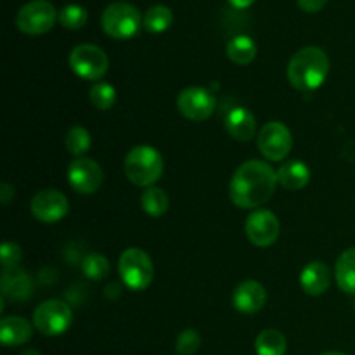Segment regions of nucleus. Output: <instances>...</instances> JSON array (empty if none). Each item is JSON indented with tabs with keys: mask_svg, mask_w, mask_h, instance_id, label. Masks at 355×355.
Returning <instances> with one entry per match:
<instances>
[{
	"mask_svg": "<svg viewBox=\"0 0 355 355\" xmlns=\"http://www.w3.org/2000/svg\"><path fill=\"white\" fill-rule=\"evenodd\" d=\"M277 172L260 159H250L238 166L229 186V196L236 207L253 210L272 198L277 186Z\"/></svg>",
	"mask_w": 355,
	"mask_h": 355,
	"instance_id": "f257e3e1",
	"label": "nucleus"
},
{
	"mask_svg": "<svg viewBox=\"0 0 355 355\" xmlns=\"http://www.w3.org/2000/svg\"><path fill=\"white\" fill-rule=\"evenodd\" d=\"M329 73V58L322 49L304 47L288 62V82L302 92H312L326 82Z\"/></svg>",
	"mask_w": 355,
	"mask_h": 355,
	"instance_id": "f03ea898",
	"label": "nucleus"
},
{
	"mask_svg": "<svg viewBox=\"0 0 355 355\" xmlns=\"http://www.w3.org/2000/svg\"><path fill=\"white\" fill-rule=\"evenodd\" d=\"M163 166L158 149L153 146H135L125 156L123 172L132 184L148 189L162 179Z\"/></svg>",
	"mask_w": 355,
	"mask_h": 355,
	"instance_id": "7ed1b4c3",
	"label": "nucleus"
},
{
	"mask_svg": "<svg viewBox=\"0 0 355 355\" xmlns=\"http://www.w3.org/2000/svg\"><path fill=\"white\" fill-rule=\"evenodd\" d=\"M118 272L125 286L132 291H142L149 288L155 279V266L144 250L128 248L118 260Z\"/></svg>",
	"mask_w": 355,
	"mask_h": 355,
	"instance_id": "20e7f679",
	"label": "nucleus"
},
{
	"mask_svg": "<svg viewBox=\"0 0 355 355\" xmlns=\"http://www.w3.org/2000/svg\"><path fill=\"white\" fill-rule=\"evenodd\" d=\"M101 24L107 37L116 40H127L139 31L142 24V16L130 2H113L104 9Z\"/></svg>",
	"mask_w": 355,
	"mask_h": 355,
	"instance_id": "39448f33",
	"label": "nucleus"
},
{
	"mask_svg": "<svg viewBox=\"0 0 355 355\" xmlns=\"http://www.w3.org/2000/svg\"><path fill=\"white\" fill-rule=\"evenodd\" d=\"M69 68L83 80L97 82L103 78L110 68V59L106 52L92 44L76 45L69 54Z\"/></svg>",
	"mask_w": 355,
	"mask_h": 355,
	"instance_id": "423d86ee",
	"label": "nucleus"
},
{
	"mask_svg": "<svg viewBox=\"0 0 355 355\" xmlns=\"http://www.w3.org/2000/svg\"><path fill=\"white\" fill-rule=\"evenodd\" d=\"M73 321V312L69 305L62 300L44 302L33 312V326L45 336H59L68 331Z\"/></svg>",
	"mask_w": 355,
	"mask_h": 355,
	"instance_id": "0eeeda50",
	"label": "nucleus"
},
{
	"mask_svg": "<svg viewBox=\"0 0 355 355\" xmlns=\"http://www.w3.org/2000/svg\"><path fill=\"white\" fill-rule=\"evenodd\" d=\"M55 7L49 0H31L24 3L16 16V26L26 35H44L54 26Z\"/></svg>",
	"mask_w": 355,
	"mask_h": 355,
	"instance_id": "6e6552de",
	"label": "nucleus"
},
{
	"mask_svg": "<svg viewBox=\"0 0 355 355\" xmlns=\"http://www.w3.org/2000/svg\"><path fill=\"white\" fill-rule=\"evenodd\" d=\"M293 148L290 128L281 121H269L259 132V151L269 162H283Z\"/></svg>",
	"mask_w": 355,
	"mask_h": 355,
	"instance_id": "1a4fd4ad",
	"label": "nucleus"
},
{
	"mask_svg": "<svg viewBox=\"0 0 355 355\" xmlns=\"http://www.w3.org/2000/svg\"><path fill=\"white\" fill-rule=\"evenodd\" d=\"M217 99L203 87H187L177 97V110L191 121H205L214 114Z\"/></svg>",
	"mask_w": 355,
	"mask_h": 355,
	"instance_id": "9d476101",
	"label": "nucleus"
},
{
	"mask_svg": "<svg viewBox=\"0 0 355 355\" xmlns=\"http://www.w3.org/2000/svg\"><path fill=\"white\" fill-rule=\"evenodd\" d=\"M104 172L96 159L76 158L68 166V182L78 194H94L103 186Z\"/></svg>",
	"mask_w": 355,
	"mask_h": 355,
	"instance_id": "9b49d317",
	"label": "nucleus"
},
{
	"mask_svg": "<svg viewBox=\"0 0 355 355\" xmlns=\"http://www.w3.org/2000/svg\"><path fill=\"white\" fill-rule=\"evenodd\" d=\"M245 232L252 245L259 248H269L279 238L281 225L270 210H255L246 218Z\"/></svg>",
	"mask_w": 355,
	"mask_h": 355,
	"instance_id": "f8f14e48",
	"label": "nucleus"
},
{
	"mask_svg": "<svg viewBox=\"0 0 355 355\" xmlns=\"http://www.w3.org/2000/svg\"><path fill=\"white\" fill-rule=\"evenodd\" d=\"M69 211V201L61 191L44 189L38 191L31 200V214L44 224H55L62 220Z\"/></svg>",
	"mask_w": 355,
	"mask_h": 355,
	"instance_id": "ddd939ff",
	"label": "nucleus"
},
{
	"mask_svg": "<svg viewBox=\"0 0 355 355\" xmlns=\"http://www.w3.org/2000/svg\"><path fill=\"white\" fill-rule=\"evenodd\" d=\"M267 304V291L259 281H243L232 293V305L241 314H257Z\"/></svg>",
	"mask_w": 355,
	"mask_h": 355,
	"instance_id": "4468645a",
	"label": "nucleus"
},
{
	"mask_svg": "<svg viewBox=\"0 0 355 355\" xmlns=\"http://www.w3.org/2000/svg\"><path fill=\"white\" fill-rule=\"evenodd\" d=\"M225 130L236 141L248 142L255 137L257 120L252 111L246 110V107H232L225 116Z\"/></svg>",
	"mask_w": 355,
	"mask_h": 355,
	"instance_id": "2eb2a0df",
	"label": "nucleus"
},
{
	"mask_svg": "<svg viewBox=\"0 0 355 355\" xmlns=\"http://www.w3.org/2000/svg\"><path fill=\"white\" fill-rule=\"evenodd\" d=\"M300 284L305 293L311 295V297H319V295L326 293V290L331 284V270L324 262L314 260L302 270Z\"/></svg>",
	"mask_w": 355,
	"mask_h": 355,
	"instance_id": "dca6fc26",
	"label": "nucleus"
},
{
	"mask_svg": "<svg viewBox=\"0 0 355 355\" xmlns=\"http://www.w3.org/2000/svg\"><path fill=\"white\" fill-rule=\"evenodd\" d=\"M33 336V326L28 319L19 315H10L0 321V340L3 347H19L28 343Z\"/></svg>",
	"mask_w": 355,
	"mask_h": 355,
	"instance_id": "f3484780",
	"label": "nucleus"
},
{
	"mask_svg": "<svg viewBox=\"0 0 355 355\" xmlns=\"http://www.w3.org/2000/svg\"><path fill=\"white\" fill-rule=\"evenodd\" d=\"M311 180V170L300 159L283 163L277 170V182L288 191H300Z\"/></svg>",
	"mask_w": 355,
	"mask_h": 355,
	"instance_id": "a211bd4d",
	"label": "nucleus"
},
{
	"mask_svg": "<svg viewBox=\"0 0 355 355\" xmlns=\"http://www.w3.org/2000/svg\"><path fill=\"white\" fill-rule=\"evenodd\" d=\"M335 279L343 293L355 295V246L345 250L336 260Z\"/></svg>",
	"mask_w": 355,
	"mask_h": 355,
	"instance_id": "6ab92c4d",
	"label": "nucleus"
},
{
	"mask_svg": "<svg viewBox=\"0 0 355 355\" xmlns=\"http://www.w3.org/2000/svg\"><path fill=\"white\" fill-rule=\"evenodd\" d=\"M227 55L236 64H250L257 55V44L248 35H238L227 44Z\"/></svg>",
	"mask_w": 355,
	"mask_h": 355,
	"instance_id": "aec40b11",
	"label": "nucleus"
},
{
	"mask_svg": "<svg viewBox=\"0 0 355 355\" xmlns=\"http://www.w3.org/2000/svg\"><path fill=\"white\" fill-rule=\"evenodd\" d=\"M286 349V338L277 329H263L262 333H259L255 340L257 355H284Z\"/></svg>",
	"mask_w": 355,
	"mask_h": 355,
	"instance_id": "412c9836",
	"label": "nucleus"
},
{
	"mask_svg": "<svg viewBox=\"0 0 355 355\" xmlns=\"http://www.w3.org/2000/svg\"><path fill=\"white\" fill-rule=\"evenodd\" d=\"M168 194L162 189V187L151 186L141 194V207L151 217H162L168 210Z\"/></svg>",
	"mask_w": 355,
	"mask_h": 355,
	"instance_id": "4be33fe9",
	"label": "nucleus"
},
{
	"mask_svg": "<svg viewBox=\"0 0 355 355\" xmlns=\"http://www.w3.org/2000/svg\"><path fill=\"white\" fill-rule=\"evenodd\" d=\"M173 14L172 10L166 6H153L149 7L148 12L144 14V19H142V24H144L146 31L149 33H162V31L168 30L172 26Z\"/></svg>",
	"mask_w": 355,
	"mask_h": 355,
	"instance_id": "5701e85b",
	"label": "nucleus"
},
{
	"mask_svg": "<svg viewBox=\"0 0 355 355\" xmlns=\"http://www.w3.org/2000/svg\"><path fill=\"white\" fill-rule=\"evenodd\" d=\"M90 148V134L87 128L75 125L68 130L66 134V149H68L69 155L76 156V158H83L87 151Z\"/></svg>",
	"mask_w": 355,
	"mask_h": 355,
	"instance_id": "b1692460",
	"label": "nucleus"
},
{
	"mask_svg": "<svg viewBox=\"0 0 355 355\" xmlns=\"http://www.w3.org/2000/svg\"><path fill=\"white\" fill-rule=\"evenodd\" d=\"M90 103L96 110L107 111L113 107V104L116 103V90L111 83L106 82H97L94 83L92 89H90Z\"/></svg>",
	"mask_w": 355,
	"mask_h": 355,
	"instance_id": "393cba45",
	"label": "nucleus"
},
{
	"mask_svg": "<svg viewBox=\"0 0 355 355\" xmlns=\"http://www.w3.org/2000/svg\"><path fill=\"white\" fill-rule=\"evenodd\" d=\"M110 260L106 259L101 253H90L83 259L82 270L89 279L92 281H101L110 274Z\"/></svg>",
	"mask_w": 355,
	"mask_h": 355,
	"instance_id": "a878e982",
	"label": "nucleus"
},
{
	"mask_svg": "<svg viewBox=\"0 0 355 355\" xmlns=\"http://www.w3.org/2000/svg\"><path fill=\"white\" fill-rule=\"evenodd\" d=\"M58 19L68 30H80L87 23V10L78 3H68L59 10Z\"/></svg>",
	"mask_w": 355,
	"mask_h": 355,
	"instance_id": "bb28decb",
	"label": "nucleus"
},
{
	"mask_svg": "<svg viewBox=\"0 0 355 355\" xmlns=\"http://www.w3.org/2000/svg\"><path fill=\"white\" fill-rule=\"evenodd\" d=\"M201 347V336L196 329H184L175 342V350L179 355H194Z\"/></svg>",
	"mask_w": 355,
	"mask_h": 355,
	"instance_id": "cd10ccee",
	"label": "nucleus"
},
{
	"mask_svg": "<svg viewBox=\"0 0 355 355\" xmlns=\"http://www.w3.org/2000/svg\"><path fill=\"white\" fill-rule=\"evenodd\" d=\"M0 259H2L3 269H9V267H14L16 263L21 262V259H23V250L16 243L7 241L0 248Z\"/></svg>",
	"mask_w": 355,
	"mask_h": 355,
	"instance_id": "c85d7f7f",
	"label": "nucleus"
},
{
	"mask_svg": "<svg viewBox=\"0 0 355 355\" xmlns=\"http://www.w3.org/2000/svg\"><path fill=\"white\" fill-rule=\"evenodd\" d=\"M12 288H16V290L10 293V297L14 298H26L28 295L31 293V290H33V284H31V279L28 276H24V274H21L19 277H16V279L12 281Z\"/></svg>",
	"mask_w": 355,
	"mask_h": 355,
	"instance_id": "c756f323",
	"label": "nucleus"
},
{
	"mask_svg": "<svg viewBox=\"0 0 355 355\" xmlns=\"http://www.w3.org/2000/svg\"><path fill=\"white\" fill-rule=\"evenodd\" d=\"M297 2L298 7L305 10V12H318V10H321L326 6L328 0H297Z\"/></svg>",
	"mask_w": 355,
	"mask_h": 355,
	"instance_id": "7c9ffc66",
	"label": "nucleus"
},
{
	"mask_svg": "<svg viewBox=\"0 0 355 355\" xmlns=\"http://www.w3.org/2000/svg\"><path fill=\"white\" fill-rule=\"evenodd\" d=\"M12 198H14V187L10 186V184L2 182V186H0V200H2V203L9 205Z\"/></svg>",
	"mask_w": 355,
	"mask_h": 355,
	"instance_id": "2f4dec72",
	"label": "nucleus"
},
{
	"mask_svg": "<svg viewBox=\"0 0 355 355\" xmlns=\"http://www.w3.org/2000/svg\"><path fill=\"white\" fill-rule=\"evenodd\" d=\"M231 2L232 7H236V9H246V7L252 6L255 0H229Z\"/></svg>",
	"mask_w": 355,
	"mask_h": 355,
	"instance_id": "473e14b6",
	"label": "nucleus"
},
{
	"mask_svg": "<svg viewBox=\"0 0 355 355\" xmlns=\"http://www.w3.org/2000/svg\"><path fill=\"white\" fill-rule=\"evenodd\" d=\"M21 355H40V352H38V350H33V349H28V350H24Z\"/></svg>",
	"mask_w": 355,
	"mask_h": 355,
	"instance_id": "72a5a7b5",
	"label": "nucleus"
},
{
	"mask_svg": "<svg viewBox=\"0 0 355 355\" xmlns=\"http://www.w3.org/2000/svg\"><path fill=\"white\" fill-rule=\"evenodd\" d=\"M321 355H347V354H343V352H324Z\"/></svg>",
	"mask_w": 355,
	"mask_h": 355,
	"instance_id": "f704fd0d",
	"label": "nucleus"
}]
</instances>
